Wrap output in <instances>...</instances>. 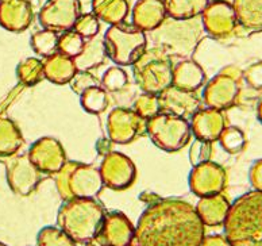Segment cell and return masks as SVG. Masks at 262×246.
I'll list each match as a JSON object with an SVG mask.
<instances>
[{"instance_id":"obj_1","label":"cell","mask_w":262,"mask_h":246,"mask_svg":"<svg viewBox=\"0 0 262 246\" xmlns=\"http://www.w3.org/2000/svg\"><path fill=\"white\" fill-rule=\"evenodd\" d=\"M206 226L195 206L177 198L150 203L135 226L138 246H200Z\"/></svg>"},{"instance_id":"obj_2","label":"cell","mask_w":262,"mask_h":246,"mask_svg":"<svg viewBox=\"0 0 262 246\" xmlns=\"http://www.w3.org/2000/svg\"><path fill=\"white\" fill-rule=\"evenodd\" d=\"M223 228L232 246H262V191H249L232 201Z\"/></svg>"},{"instance_id":"obj_3","label":"cell","mask_w":262,"mask_h":246,"mask_svg":"<svg viewBox=\"0 0 262 246\" xmlns=\"http://www.w3.org/2000/svg\"><path fill=\"white\" fill-rule=\"evenodd\" d=\"M104 206L98 199L65 200L57 214V224L76 243L94 242L105 216Z\"/></svg>"},{"instance_id":"obj_4","label":"cell","mask_w":262,"mask_h":246,"mask_svg":"<svg viewBox=\"0 0 262 246\" xmlns=\"http://www.w3.org/2000/svg\"><path fill=\"white\" fill-rule=\"evenodd\" d=\"M56 188L62 200L98 198L104 183L99 168L76 161H67L54 175Z\"/></svg>"},{"instance_id":"obj_5","label":"cell","mask_w":262,"mask_h":246,"mask_svg":"<svg viewBox=\"0 0 262 246\" xmlns=\"http://www.w3.org/2000/svg\"><path fill=\"white\" fill-rule=\"evenodd\" d=\"M135 83L142 92L160 95L172 86L173 60L161 48H146L143 54L133 65Z\"/></svg>"},{"instance_id":"obj_6","label":"cell","mask_w":262,"mask_h":246,"mask_svg":"<svg viewBox=\"0 0 262 246\" xmlns=\"http://www.w3.org/2000/svg\"><path fill=\"white\" fill-rule=\"evenodd\" d=\"M108 58L119 67H131L147 48L146 33L131 23H118L108 27L104 34Z\"/></svg>"},{"instance_id":"obj_7","label":"cell","mask_w":262,"mask_h":246,"mask_svg":"<svg viewBox=\"0 0 262 246\" xmlns=\"http://www.w3.org/2000/svg\"><path fill=\"white\" fill-rule=\"evenodd\" d=\"M161 26L154 31L153 34L154 46L161 48L168 53L169 56L181 57L187 58V54H191L199 45L202 39V29L199 27V23L193 22V19L189 20H176L169 18Z\"/></svg>"},{"instance_id":"obj_8","label":"cell","mask_w":262,"mask_h":246,"mask_svg":"<svg viewBox=\"0 0 262 246\" xmlns=\"http://www.w3.org/2000/svg\"><path fill=\"white\" fill-rule=\"evenodd\" d=\"M146 133L157 148L174 153L191 141V123L181 116L160 112L146 120Z\"/></svg>"},{"instance_id":"obj_9","label":"cell","mask_w":262,"mask_h":246,"mask_svg":"<svg viewBox=\"0 0 262 246\" xmlns=\"http://www.w3.org/2000/svg\"><path fill=\"white\" fill-rule=\"evenodd\" d=\"M244 84V72L236 65H227L206 83L203 100L207 107L221 111L238 105Z\"/></svg>"},{"instance_id":"obj_10","label":"cell","mask_w":262,"mask_h":246,"mask_svg":"<svg viewBox=\"0 0 262 246\" xmlns=\"http://www.w3.org/2000/svg\"><path fill=\"white\" fill-rule=\"evenodd\" d=\"M203 30L213 39H227L241 29L232 3L227 0H212L202 15Z\"/></svg>"},{"instance_id":"obj_11","label":"cell","mask_w":262,"mask_h":246,"mask_svg":"<svg viewBox=\"0 0 262 246\" xmlns=\"http://www.w3.org/2000/svg\"><path fill=\"white\" fill-rule=\"evenodd\" d=\"M4 165H6L8 186L18 196H29L37 190L41 183L43 173L38 171L27 153H18L15 156L4 158Z\"/></svg>"},{"instance_id":"obj_12","label":"cell","mask_w":262,"mask_h":246,"mask_svg":"<svg viewBox=\"0 0 262 246\" xmlns=\"http://www.w3.org/2000/svg\"><path fill=\"white\" fill-rule=\"evenodd\" d=\"M107 133L110 141L118 145H127L146 133V119L133 108L116 107L107 118Z\"/></svg>"},{"instance_id":"obj_13","label":"cell","mask_w":262,"mask_h":246,"mask_svg":"<svg viewBox=\"0 0 262 246\" xmlns=\"http://www.w3.org/2000/svg\"><path fill=\"white\" fill-rule=\"evenodd\" d=\"M80 15V0H48L38 14V19L43 29L65 33L73 29Z\"/></svg>"},{"instance_id":"obj_14","label":"cell","mask_w":262,"mask_h":246,"mask_svg":"<svg viewBox=\"0 0 262 246\" xmlns=\"http://www.w3.org/2000/svg\"><path fill=\"white\" fill-rule=\"evenodd\" d=\"M227 186V172L222 165L206 161L195 165L189 173V188L199 198L222 194Z\"/></svg>"},{"instance_id":"obj_15","label":"cell","mask_w":262,"mask_h":246,"mask_svg":"<svg viewBox=\"0 0 262 246\" xmlns=\"http://www.w3.org/2000/svg\"><path fill=\"white\" fill-rule=\"evenodd\" d=\"M100 175L104 187L114 191L127 190L133 186L137 177L134 162L119 152H110L101 161Z\"/></svg>"},{"instance_id":"obj_16","label":"cell","mask_w":262,"mask_h":246,"mask_svg":"<svg viewBox=\"0 0 262 246\" xmlns=\"http://www.w3.org/2000/svg\"><path fill=\"white\" fill-rule=\"evenodd\" d=\"M27 156L43 175L54 176L67 162L64 146L53 137H43L34 142Z\"/></svg>"},{"instance_id":"obj_17","label":"cell","mask_w":262,"mask_h":246,"mask_svg":"<svg viewBox=\"0 0 262 246\" xmlns=\"http://www.w3.org/2000/svg\"><path fill=\"white\" fill-rule=\"evenodd\" d=\"M135 226L120 211L105 214L96 241L99 246H128L134 242Z\"/></svg>"},{"instance_id":"obj_18","label":"cell","mask_w":262,"mask_h":246,"mask_svg":"<svg viewBox=\"0 0 262 246\" xmlns=\"http://www.w3.org/2000/svg\"><path fill=\"white\" fill-rule=\"evenodd\" d=\"M157 96L158 103H160V112L173 114L185 119H191L192 115L199 111L202 106L198 92L184 91L173 86L162 91Z\"/></svg>"},{"instance_id":"obj_19","label":"cell","mask_w":262,"mask_h":246,"mask_svg":"<svg viewBox=\"0 0 262 246\" xmlns=\"http://www.w3.org/2000/svg\"><path fill=\"white\" fill-rule=\"evenodd\" d=\"M192 134L196 139L206 142H216L226 127L229 126L225 111L216 108H200L191 118Z\"/></svg>"},{"instance_id":"obj_20","label":"cell","mask_w":262,"mask_h":246,"mask_svg":"<svg viewBox=\"0 0 262 246\" xmlns=\"http://www.w3.org/2000/svg\"><path fill=\"white\" fill-rule=\"evenodd\" d=\"M34 22L30 0H0V26L11 33H22Z\"/></svg>"},{"instance_id":"obj_21","label":"cell","mask_w":262,"mask_h":246,"mask_svg":"<svg viewBox=\"0 0 262 246\" xmlns=\"http://www.w3.org/2000/svg\"><path fill=\"white\" fill-rule=\"evenodd\" d=\"M131 18L133 25L139 30L154 31L168 18L164 0H138L133 7Z\"/></svg>"},{"instance_id":"obj_22","label":"cell","mask_w":262,"mask_h":246,"mask_svg":"<svg viewBox=\"0 0 262 246\" xmlns=\"http://www.w3.org/2000/svg\"><path fill=\"white\" fill-rule=\"evenodd\" d=\"M206 83V72L200 64L192 58H184L173 67L172 86L176 88L198 92Z\"/></svg>"},{"instance_id":"obj_23","label":"cell","mask_w":262,"mask_h":246,"mask_svg":"<svg viewBox=\"0 0 262 246\" xmlns=\"http://www.w3.org/2000/svg\"><path fill=\"white\" fill-rule=\"evenodd\" d=\"M230 206H231V203L225 195L217 194L213 195V196L200 198L198 204L195 206V209L204 226L217 228V226H223V223H225Z\"/></svg>"},{"instance_id":"obj_24","label":"cell","mask_w":262,"mask_h":246,"mask_svg":"<svg viewBox=\"0 0 262 246\" xmlns=\"http://www.w3.org/2000/svg\"><path fill=\"white\" fill-rule=\"evenodd\" d=\"M107 58H108V54H107L104 39L95 37L86 39L82 52L76 58H73V61H75L77 71L91 72L104 65Z\"/></svg>"},{"instance_id":"obj_25","label":"cell","mask_w":262,"mask_h":246,"mask_svg":"<svg viewBox=\"0 0 262 246\" xmlns=\"http://www.w3.org/2000/svg\"><path fill=\"white\" fill-rule=\"evenodd\" d=\"M43 71H45L46 80L62 86V84L71 83L77 69H76L73 58L57 52L56 54L43 60Z\"/></svg>"},{"instance_id":"obj_26","label":"cell","mask_w":262,"mask_h":246,"mask_svg":"<svg viewBox=\"0 0 262 246\" xmlns=\"http://www.w3.org/2000/svg\"><path fill=\"white\" fill-rule=\"evenodd\" d=\"M238 25L247 33L262 31V0H232Z\"/></svg>"},{"instance_id":"obj_27","label":"cell","mask_w":262,"mask_h":246,"mask_svg":"<svg viewBox=\"0 0 262 246\" xmlns=\"http://www.w3.org/2000/svg\"><path fill=\"white\" fill-rule=\"evenodd\" d=\"M25 146V138L16 123L10 118H0V158L18 154Z\"/></svg>"},{"instance_id":"obj_28","label":"cell","mask_w":262,"mask_h":246,"mask_svg":"<svg viewBox=\"0 0 262 246\" xmlns=\"http://www.w3.org/2000/svg\"><path fill=\"white\" fill-rule=\"evenodd\" d=\"M92 12L99 20L118 25L126 20L130 12L128 0H92Z\"/></svg>"},{"instance_id":"obj_29","label":"cell","mask_w":262,"mask_h":246,"mask_svg":"<svg viewBox=\"0 0 262 246\" xmlns=\"http://www.w3.org/2000/svg\"><path fill=\"white\" fill-rule=\"evenodd\" d=\"M210 0H164L168 18L176 20L196 19L203 14Z\"/></svg>"},{"instance_id":"obj_30","label":"cell","mask_w":262,"mask_h":246,"mask_svg":"<svg viewBox=\"0 0 262 246\" xmlns=\"http://www.w3.org/2000/svg\"><path fill=\"white\" fill-rule=\"evenodd\" d=\"M16 77L19 83L26 87H34L45 78L43 71V60L29 57L18 64L16 67Z\"/></svg>"},{"instance_id":"obj_31","label":"cell","mask_w":262,"mask_h":246,"mask_svg":"<svg viewBox=\"0 0 262 246\" xmlns=\"http://www.w3.org/2000/svg\"><path fill=\"white\" fill-rule=\"evenodd\" d=\"M80 103L88 114L99 115L108 108L111 101H110L108 92L104 88H101V86H98L84 91L80 95Z\"/></svg>"},{"instance_id":"obj_32","label":"cell","mask_w":262,"mask_h":246,"mask_svg":"<svg viewBox=\"0 0 262 246\" xmlns=\"http://www.w3.org/2000/svg\"><path fill=\"white\" fill-rule=\"evenodd\" d=\"M58 33L53 30H39L31 35V48L38 56L48 58L58 52Z\"/></svg>"},{"instance_id":"obj_33","label":"cell","mask_w":262,"mask_h":246,"mask_svg":"<svg viewBox=\"0 0 262 246\" xmlns=\"http://www.w3.org/2000/svg\"><path fill=\"white\" fill-rule=\"evenodd\" d=\"M217 142L221 144L225 152L232 154V156L242 153L247 146V138L244 130H241L239 127L236 126L226 127Z\"/></svg>"},{"instance_id":"obj_34","label":"cell","mask_w":262,"mask_h":246,"mask_svg":"<svg viewBox=\"0 0 262 246\" xmlns=\"http://www.w3.org/2000/svg\"><path fill=\"white\" fill-rule=\"evenodd\" d=\"M37 246H77V243L60 228L45 226L38 233Z\"/></svg>"},{"instance_id":"obj_35","label":"cell","mask_w":262,"mask_h":246,"mask_svg":"<svg viewBox=\"0 0 262 246\" xmlns=\"http://www.w3.org/2000/svg\"><path fill=\"white\" fill-rule=\"evenodd\" d=\"M101 88L107 92H120L128 86V75L123 67H111L104 72L100 80Z\"/></svg>"},{"instance_id":"obj_36","label":"cell","mask_w":262,"mask_h":246,"mask_svg":"<svg viewBox=\"0 0 262 246\" xmlns=\"http://www.w3.org/2000/svg\"><path fill=\"white\" fill-rule=\"evenodd\" d=\"M85 41L86 39H84L75 30L65 31L58 37V53L71 58H76L82 52Z\"/></svg>"},{"instance_id":"obj_37","label":"cell","mask_w":262,"mask_h":246,"mask_svg":"<svg viewBox=\"0 0 262 246\" xmlns=\"http://www.w3.org/2000/svg\"><path fill=\"white\" fill-rule=\"evenodd\" d=\"M134 110L138 115H141L143 119H150L157 114H160V103H158V96L153 93H141L134 100Z\"/></svg>"},{"instance_id":"obj_38","label":"cell","mask_w":262,"mask_h":246,"mask_svg":"<svg viewBox=\"0 0 262 246\" xmlns=\"http://www.w3.org/2000/svg\"><path fill=\"white\" fill-rule=\"evenodd\" d=\"M72 30L80 34L84 39H91V38L98 37L99 31H100V20L94 12L81 14L79 19L76 20Z\"/></svg>"},{"instance_id":"obj_39","label":"cell","mask_w":262,"mask_h":246,"mask_svg":"<svg viewBox=\"0 0 262 246\" xmlns=\"http://www.w3.org/2000/svg\"><path fill=\"white\" fill-rule=\"evenodd\" d=\"M213 153V144L212 142H206L196 139L191 146L189 150V161L191 164L195 167L198 164L210 161Z\"/></svg>"},{"instance_id":"obj_40","label":"cell","mask_w":262,"mask_h":246,"mask_svg":"<svg viewBox=\"0 0 262 246\" xmlns=\"http://www.w3.org/2000/svg\"><path fill=\"white\" fill-rule=\"evenodd\" d=\"M69 84H71L73 92L77 93V95H81L84 91L90 90L92 87L100 86V80L95 75H92L91 72L77 71Z\"/></svg>"},{"instance_id":"obj_41","label":"cell","mask_w":262,"mask_h":246,"mask_svg":"<svg viewBox=\"0 0 262 246\" xmlns=\"http://www.w3.org/2000/svg\"><path fill=\"white\" fill-rule=\"evenodd\" d=\"M244 81L253 91H262V60L255 61L245 69Z\"/></svg>"},{"instance_id":"obj_42","label":"cell","mask_w":262,"mask_h":246,"mask_svg":"<svg viewBox=\"0 0 262 246\" xmlns=\"http://www.w3.org/2000/svg\"><path fill=\"white\" fill-rule=\"evenodd\" d=\"M249 181L253 190L262 191V158L251 164L249 169Z\"/></svg>"},{"instance_id":"obj_43","label":"cell","mask_w":262,"mask_h":246,"mask_svg":"<svg viewBox=\"0 0 262 246\" xmlns=\"http://www.w3.org/2000/svg\"><path fill=\"white\" fill-rule=\"evenodd\" d=\"M200 246H232L230 241L222 234L204 235Z\"/></svg>"},{"instance_id":"obj_44","label":"cell","mask_w":262,"mask_h":246,"mask_svg":"<svg viewBox=\"0 0 262 246\" xmlns=\"http://www.w3.org/2000/svg\"><path fill=\"white\" fill-rule=\"evenodd\" d=\"M257 116H258L259 122L262 123V97H261V99H259L258 106H257Z\"/></svg>"},{"instance_id":"obj_45","label":"cell","mask_w":262,"mask_h":246,"mask_svg":"<svg viewBox=\"0 0 262 246\" xmlns=\"http://www.w3.org/2000/svg\"><path fill=\"white\" fill-rule=\"evenodd\" d=\"M84 246H99V245H95V243L91 242V243H85V245H84Z\"/></svg>"},{"instance_id":"obj_46","label":"cell","mask_w":262,"mask_h":246,"mask_svg":"<svg viewBox=\"0 0 262 246\" xmlns=\"http://www.w3.org/2000/svg\"><path fill=\"white\" fill-rule=\"evenodd\" d=\"M128 246H138V245H137V243L133 242V243H131V245H128Z\"/></svg>"},{"instance_id":"obj_47","label":"cell","mask_w":262,"mask_h":246,"mask_svg":"<svg viewBox=\"0 0 262 246\" xmlns=\"http://www.w3.org/2000/svg\"><path fill=\"white\" fill-rule=\"evenodd\" d=\"M0 246H7V245H6V243H3V242H0Z\"/></svg>"}]
</instances>
